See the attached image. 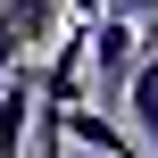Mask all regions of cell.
<instances>
[{"label":"cell","instance_id":"obj_1","mask_svg":"<svg viewBox=\"0 0 158 158\" xmlns=\"http://www.w3.org/2000/svg\"><path fill=\"white\" fill-rule=\"evenodd\" d=\"M92 92V50H83V17H67L58 33H50V58L33 67V100L42 108H67V100H83Z\"/></svg>","mask_w":158,"mask_h":158},{"label":"cell","instance_id":"obj_2","mask_svg":"<svg viewBox=\"0 0 158 158\" xmlns=\"http://www.w3.org/2000/svg\"><path fill=\"white\" fill-rule=\"evenodd\" d=\"M117 117L133 125L142 158H158V50H133V67H125V83H117Z\"/></svg>","mask_w":158,"mask_h":158},{"label":"cell","instance_id":"obj_3","mask_svg":"<svg viewBox=\"0 0 158 158\" xmlns=\"http://www.w3.org/2000/svg\"><path fill=\"white\" fill-rule=\"evenodd\" d=\"M25 125H33V58L0 75V158H25Z\"/></svg>","mask_w":158,"mask_h":158},{"label":"cell","instance_id":"obj_4","mask_svg":"<svg viewBox=\"0 0 158 158\" xmlns=\"http://www.w3.org/2000/svg\"><path fill=\"white\" fill-rule=\"evenodd\" d=\"M100 8H117V17H142V8H158V0H100Z\"/></svg>","mask_w":158,"mask_h":158},{"label":"cell","instance_id":"obj_5","mask_svg":"<svg viewBox=\"0 0 158 158\" xmlns=\"http://www.w3.org/2000/svg\"><path fill=\"white\" fill-rule=\"evenodd\" d=\"M67 158H75V150H67Z\"/></svg>","mask_w":158,"mask_h":158}]
</instances>
